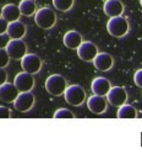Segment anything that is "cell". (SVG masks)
<instances>
[{
	"label": "cell",
	"instance_id": "21",
	"mask_svg": "<svg viewBox=\"0 0 142 159\" xmlns=\"http://www.w3.org/2000/svg\"><path fill=\"white\" fill-rule=\"evenodd\" d=\"M53 6L61 12H68L73 6V0H53Z\"/></svg>",
	"mask_w": 142,
	"mask_h": 159
},
{
	"label": "cell",
	"instance_id": "19",
	"mask_svg": "<svg viewBox=\"0 0 142 159\" xmlns=\"http://www.w3.org/2000/svg\"><path fill=\"white\" fill-rule=\"evenodd\" d=\"M118 119L120 120H124V119H127V120H132V119H136L137 117V110L134 105H130V104H124L119 107L118 110Z\"/></svg>",
	"mask_w": 142,
	"mask_h": 159
},
{
	"label": "cell",
	"instance_id": "1",
	"mask_svg": "<svg viewBox=\"0 0 142 159\" xmlns=\"http://www.w3.org/2000/svg\"><path fill=\"white\" fill-rule=\"evenodd\" d=\"M58 21V16L54 10L50 7H40L35 14L36 25L42 30H50L55 26Z\"/></svg>",
	"mask_w": 142,
	"mask_h": 159
},
{
	"label": "cell",
	"instance_id": "26",
	"mask_svg": "<svg viewBox=\"0 0 142 159\" xmlns=\"http://www.w3.org/2000/svg\"><path fill=\"white\" fill-rule=\"evenodd\" d=\"M9 41H10V37L6 34L0 35V48H5L7 46V43H9Z\"/></svg>",
	"mask_w": 142,
	"mask_h": 159
},
{
	"label": "cell",
	"instance_id": "16",
	"mask_svg": "<svg viewBox=\"0 0 142 159\" xmlns=\"http://www.w3.org/2000/svg\"><path fill=\"white\" fill-rule=\"evenodd\" d=\"M110 88H111L110 81L103 77H97L96 79H93L92 84H91L92 93L94 95H99V96H106Z\"/></svg>",
	"mask_w": 142,
	"mask_h": 159
},
{
	"label": "cell",
	"instance_id": "22",
	"mask_svg": "<svg viewBox=\"0 0 142 159\" xmlns=\"http://www.w3.org/2000/svg\"><path fill=\"white\" fill-rule=\"evenodd\" d=\"M54 119H75V115L73 112L70 111L69 109H64V107H60L59 110H56L53 115Z\"/></svg>",
	"mask_w": 142,
	"mask_h": 159
},
{
	"label": "cell",
	"instance_id": "5",
	"mask_svg": "<svg viewBox=\"0 0 142 159\" xmlns=\"http://www.w3.org/2000/svg\"><path fill=\"white\" fill-rule=\"evenodd\" d=\"M35 102L36 98L31 91H22L14 100V109L19 112H27L33 109Z\"/></svg>",
	"mask_w": 142,
	"mask_h": 159
},
{
	"label": "cell",
	"instance_id": "11",
	"mask_svg": "<svg viewBox=\"0 0 142 159\" xmlns=\"http://www.w3.org/2000/svg\"><path fill=\"white\" fill-rule=\"evenodd\" d=\"M87 107L92 114H96V115L104 114L108 109V101L106 96H99L93 94L87 99Z\"/></svg>",
	"mask_w": 142,
	"mask_h": 159
},
{
	"label": "cell",
	"instance_id": "18",
	"mask_svg": "<svg viewBox=\"0 0 142 159\" xmlns=\"http://www.w3.org/2000/svg\"><path fill=\"white\" fill-rule=\"evenodd\" d=\"M20 16H21V12H20V9H19L17 5H15V4H6V5L2 6L1 17L4 20H6L7 22H12V21L20 20Z\"/></svg>",
	"mask_w": 142,
	"mask_h": 159
},
{
	"label": "cell",
	"instance_id": "3",
	"mask_svg": "<svg viewBox=\"0 0 142 159\" xmlns=\"http://www.w3.org/2000/svg\"><path fill=\"white\" fill-rule=\"evenodd\" d=\"M64 98L65 101L71 106H81L86 101V90L77 84L68 85L66 90L64 91Z\"/></svg>",
	"mask_w": 142,
	"mask_h": 159
},
{
	"label": "cell",
	"instance_id": "9",
	"mask_svg": "<svg viewBox=\"0 0 142 159\" xmlns=\"http://www.w3.org/2000/svg\"><path fill=\"white\" fill-rule=\"evenodd\" d=\"M76 51L78 58L85 62H92L94 57L98 54V47L91 41H83Z\"/></svg>",
	"mask_w": 142,
	"mask_h": 159
},
{
	"label": "cell",
	"instance_id": "6",
	"mask_svg": "<svg viewBox=\"0 0 142 159\" xmlns=\"http://www.w3.org/2000/svg\"><path fill=\"white\" fill-rule=\"evenodd\" d=\"M10 59L21 61L27 54V44L23 40H10L5 47Z\"/></svg>",
	"mask_w": 142,
	"mask_h": 159
},
{
	"label": "cell",
	"instance_id": "24",
	"mask_svg": "<svg viewBox=\"0 0 142 159\" xmlns=\"http://www.w3.org/2000/svg\"><path fill=\"white\" fill-rule=\"evenodd\" d=\"M11 117V111L9 107L0 105V119H10Z\"/></svg>",
	"mask_w": 142,
	"mask_h": 159
},
{
	"label": "cell",
	"instance_id": "28",
	"mask_svg": "<svg viewBox=\"0 0 142 159\" xmlns=\"http://www.w3.org/2000/svg\"><path fill=\"white\" fill-rule=\"evenodd\" d=\"M6 81H7V72L5 70V68H0V85H2Z\"/></svg>",
	"mask_w": 142,
	"mask_h": 159
},
{
	"label": "cell",
	"instance_id": "17",
	"mask_svg": "<svg viewBox=\"0 0 142 159\" xmlns=\"http://www.w3.org/2000/svg\"><path fill=\"white\" fill-rule=\"evenodd\" d=\"M63 42H64V46L69 49H77L80 47V44L83 42V39H82V35L75 30H71V31H68L64 37H63Z\"/></svg>",
	"mask_w": 142,
	"mask_h": 159
},
{
	"label": "cell",
	"instance_id": "14",
	"mask_svg": "<svg viewBox=\"0 0 142 159\" xmlns=\"http://www.w3.org/2000/svg\"><path fill=\"white\" fill-rule=\"evenodd\" d=\"M103 11L109 17L121 16L125 11V6L120 0H106L103 5Z\"/></svg>",
	"mask_w": 142,
	"mask_h": 159
},
{
	"label": "cell",
	"instance_id": "30",
	"mask_svg": "<svg viewBox=\"0 0 142 159\" xmlns=\"http://www.w3.org/2000/svg\"><path fill=\"white\" fill-rule=\"evenodd\" d=\"M140 4H141V6H142V0H140Z\"/></svg>",
	"mask_w": 142,
	"mask_h": 159
},
{
	"label": "cell",
	"instance_id": "25",
	"mask_svg": "<svg viewBox=\"0 0 142 159\" xmlns=\"http://www.w3.org/2000/svg\"><path fill=\"white\" fill-rule=\"evenodd\" d=\"M134 81H135V84H136L139 88H142V68L141 69H137V70L135 72Z\"/></svg>",
	"mask_w": 142,
	"mask_h": 159
},
{
	"label": "cell",
	"instance_id": "2",
	"mask_svg": "<svg viewBox=\"0 0 142 159\" xmlns=\"http://www.w3.org/2000/svg\"><path fill=\"white\" fill-rule=\"evenodd\" d=\"M129 29H130L129 21L123 15L110 17L106 24V30H108L109 35L113 37H116V39H121V37L126 36L129 34Z\"/></svg>",
	"mask_w": 142,
	"mask_h": 159
},
{
	"label": "cell",
	"instance_id": "27",
	"mask_svg": "<svg viewBox=\"0 0 142 159\" xmlns=\"http://www.w3.org/2000/svg\"><path fill=\"white\" fill-rule=\"evenodd\" d=\"M7 21L4 20L2 17H0V35H4L6 34V30H7Z\"/></svg>",
	"mask_w": 142,
	"mask_h": 159
},
{
	"label": "cell",
	"instance_id": "29",
	"mask_svg": "<svg viewBox=\"0 0 142 159\" xmlns=\"http://www.w3.org/2000/svg\"><path fill=\"white\" fill-rule=\"evenodd\" d=\"M1 10H2V6L0 5V17H1Z\"/></svg>",
	"mask_w": 142,
	"mask_h": 159
},
{
	"label": "cell",
	"instance_id": "4",
	"mask_svg": "<svg viewBox=\"0 0 142 159\" xmlns=\"http://www.w3.org/2000/svg\"><path fill=\"white\" fill-rule=\"evenodd\" d=\"M68 88L66 79L61 74H52L45 80V89L53 96H61Z\"/></svg>",
	"mask_w": 142,
	"mask_h": 159
},
{
	"label": "cell",
	"instance_id": "10",
	"mask_svg": "<svg viewBox=\"0 0 142 159\" xmlns=\"http://www.w3.org/2000/svg\"><path fill=\"white\" fill-rule=\"evenodd\" d=\"M14 85L17 88L20 93L22 91H32L35 88V78L32 74L27 72H21L17 73L15 79H14Z\"/></svg>",
	"mask_w": 142,
	"mask_h": 159
},
{
	"label": "cell",
	"instance_id": "20",
	"mask_svg": "<svg viewBox=\"0 0 142 159\" xmlns=\"http://www.w3.org/2000/svg\"><path fill=\"white\" fill-rule=\"evenodd\" d=\"M19 9H20L21 15L30 17V16L36 14L37 4H36L35 0H21L20 4H19Z\"/></svg>",
	"mask_w": 142,
	"mask_h": 159
},
{
	"label": "cell",
	"instance_id": "23",
	"mask_svg": "<svg viewBox=\"0 0 142 159\" xmlns=\"http://www.w3.org/2000/svg\"><path fill=\"white\" fill-rule=\"evenodd\" d=\"M10 62V57L5 48H0V68H6Z\"/></svg>",
	"mask_w": 142,
	"mask_h": 159
},
{
	"label": "cell",
	"instance_id": "8",
	"mask_svg": "<svg viewBox=\"0 0 142 159\" xmlns=\"http://www.w3.org/2000/svg\"><path fill=\"white\" fill-rule=\"evenodd\" d=\"M21 68L30 74H37L42 69V59L35 53H27L21 59Z\"/></svg>",
	"mask_w": 142,
	"mask_h": 159
},
{
	"label": "cell",
	"instance_id": "12",
	"mask_svg": "<svg viewBox=\"0 0 142 159\" xmlns=\"http://www.w3.org/2000/svg\"><path fill=\"white\" fill-rule=\"evenodd\" d=\"M92 63H93V66H94L96 69H98L101 72H108L114 66V58L109 53H106V52L99 53L98 52V54L94 57V59L92 61Z\"/></svg>",
	"mask_w": 142,
	"mask_h": 159
},
{
	"label": "cell",
	"instance_id": "13",
	"mask_svg": "<svg viewBox=\"0 0 142 159\" xmlns=\"http://www.w3.org/2000/svg\"><path fill=\"white\" fill-rule=\"evenodd\" d=\"M26 32H27L26 25L23 22H21L20 20L7 24L6 35L10 37V40H22L26 36Z\"/></svg>",
	"mask_w": 142,
	"mask_h": 159
},
{
	"label": "cell",
	"instance_id": "7",
	"mask_svg": "<svg viewBox=\"0 0 142 159\" xmlns=\"http://www.w3.org/2000/svg\"><path fill=\"white\" fill-rule=\"evenodd\" d=\"M106 101L111 106L120 107L127 101V93L124 86H111L106 94Z\"/></svg>",
	"mask_w": 142,
	"mask_h": 159
},
{
	"label": "cell",
	"instance_id": "15",
	"mask_svg": "<svg viewBox=\"0 0 142 159\" xmlns=\"http://www.w3.org/2000/svg\"><path fill=\"white\" fill-rule=\"evenodd\" d=\"M19 90L14 85V83H4L2 85H0V100H2L4 102H14V100L17 98L19 95Z\"/></svg>",
	"mask_w": 142,
	"mask_h": 159
}]
</instances>
